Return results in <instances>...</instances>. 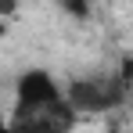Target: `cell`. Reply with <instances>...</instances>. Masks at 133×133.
I'll list each match as a JSON object with an SVG mask.
<instances>
[{"label": "cell", "instance_id": "obj_1", "mask_svg": "<svg viewBox=\"0 0 133 133\" xmlns=\"http://www.w3.org/2000/svg\"><path fill=\"white\" fill-rule=\"evenodd\" d=\"M133 90L119 79V72L111 68V72H104V76H79V79H72L65 87V97L68 104L79 111H87V115H101V111H111L119 108L126 97H130Z\"/></svg>", "mask_w": 133, "mask_h": 133}, {"label": "cell", "instance_id": "obj_2", "mask_svg": "<svg viewBox=\"0 0 133 133\" xmlns=\"http://www.w3.org/2000/svg\"><path fill=\"white\" fill-rule=\"evenodd\" d=\"M65 101V87L54 79V72L47 68H25L15 79V111H32Z\"/></svg>", "mask_w": 133, "mask_h": 133}, {"label": "cell", "instance_id": "obj_3", "mask_svg": "<svg viewBox=\"0 0 133 133\" xmlns=\"http://www.w3.org/2000/svg\"><path fill=\"white\" fill-rule=\"evenodd\" d=\"M79 122V111L65 101L58 104H47V108H32V111H15L11 115V126L18 133H72Z\"/></svg>", "mask_w": 133, "mask_h": 133}, {"label": "cell", "instance_id": "obj_4", "mask_svg": "<svg viewBox=\"0 0 133 133\" xmlns=\"http://www.w3.org/2000/svg\"><path fill=\"white\" fill-rule=\"evenodd\" d=\"M54 4H58L61 15L76 18V22H87L90 15H94V0H54Z\"/></svg>", "mask_w": 133, "mask_h": 133}, {"label": "cell", "instance_id": "obj_5", "mask_svg": "<svg viewBox=\"0 0 133 133\" xmlns=\"http://www.w3.org/2000/svg\"><path fill=\"white\" fill-rule=\"evenodd\" d=\"M115 72H119V79H122V83H126V87L133 90V50L119 58V65H115Z\"/></svg>", "mask_w": 133, "mask_h": 133}, {"label": "cell", "instance_id": "obj_6", "mask_svg": "<svg viewBox=\"0 0 133 133\" xmlns=\"http://www.w3.org/2000/svg\"><path fill=\"white\" fill-rule=\"evenodd\" d=\"M4 133H18V130H15V126H11V122H7V126H4Z\"/></svg>", "mask_w": 133, "mask_h": 133}]
</instances>
